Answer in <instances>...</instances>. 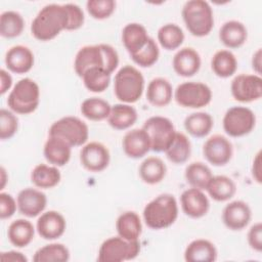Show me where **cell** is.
<instances>
[{"mask_svg":"<svg viewBox=\"0 0 262 262\" xmlns=\"http://www.w3.org/2000/svg\"><path fill=\"white\" fill-rule=\"evenodd\" d=\"M69 14L64 4L51 3L40 9L31 25V33L39 41H50L68 28Z\"/></svg>","mask_w":262,"mask_h":262,"instance_id":"6da1fadb","label":"cell"},{"mask_svg":"<svg viewBox=\"0 0 262 262\" xmlns=\"http://www.w3.org/2000/svg\"><path fill=\"white\" fill-rule=\"evenodd\" d=\"M119 66V54L110 44L86 45L79 49L75 56L74 69L79 77L92 68H102L111 75Z\"/></svg>","mask_w":262,"mask_h":262,"instance_id":"7a4b0ae2","label":"cell"},{"mask_svg":"<svg viewBox=\"0 0 262 262\" xmlns=\"http://www.w3.org/2000/svg\"><path fill=\"white\" fill-rule=\"evenodd\" d=\"M142 214L147 227L154 230L165 229L176 221L178 204L173 194L162 193L145 205Z\"/></svg>","mask_w":262,"mask_h":262,"instance_id":"3957f363","label":"cell"},{"mask_svg":"<svg viewBox=\"0 0 262 262\" xmlns=\"http://www.w3.org/2000/svg\"><path fill=\"white\" fill-rule=\"evenodd\" d=\"M181 15L186 29L194 37L209 35L214 27L212 7L205 0L186 1L182 7Z\"/></svg>","mask_w":262,"mask_h":262,"instance_id":"277c9868","label":"cell"},{"mask_svg":"<svg viewBox=\"0 0 262 262\" xmlns=\"http://www.w3.org/2000/svg\"><path fill=\"white\" fill-rule=\"evenodd\" d=\"M143 90L144 77L135 67L126 64L115 75L114 93L121 102L131 104L138 101Z\"/></svg>","mask_w":262,"mask_h":262,"instance_id":"5b68a950","label":"cell"},{"mask_svg":"<svg viewBox=\"0 0 262 262\" xmlns=\"http://www.w3.org/2000/svg\"><path fill=\"white\" fill-rule=\"evenodd\" d=\"M40 103L39 85L31 78H24L16 82L10 91L7 104L10 111L19 115L34 113Z\"/></svg>","mask_w":262,"mask_h":262,"instance_id":"8992f818","label":"cell"},{"mask_svg":"<svg viewBox=\"0 0 262 262\" xmlns=\"http://www.w3.org/2000/svg\"><path fill=\"white\" fill-rule=\"evenodd\" d=\"M140 252L139 241H126L121 236L106 238L99 247V262H122L133 260Z\"/></svg>","mask_w":262,"mask_h":262,"instance_id":"52a82bcc","label":"cell"},{"mask_svg":"<svg viewBox=\"0 0 262 262\" xmlns=\"http://www.w3.org/2000/svg\"><path fill=\"white\" fill-rule=\"evenodd\" d=\"M48 134L64 139L72 147L81 146L88 140L89 128L78 117L67 116L52 123Z\"/></svg>","mask_w":262,"mask_h":262,"instance_id":"ba28073f","label":"cell"},{"mask_svg":"<svg viewBox=\"0 0 262 262\" xmlns=\"http://www.w3.org/2000/svg\"><path fill=\"white\" fill-rule=\"evenodd\" d=\"M142 128L149 137L150 149L156 152L166 151L173 142L177 132L172 121L162 116L148 118L143 123Z\"/></svg>","mask_w":262,"mask_h":262,"instance_id":"9c48e42d","label":"cell"},{"mask_svg":"<svg viewBox=\"0 0 262 262\" xmlns=\"http://www.w3.org/2000/svg\"><path fill=\"white\" fill-rule=\"evenodd\" d=\"M176 102L186 108H201L208 105L212 100L211 88L202 82H183L174 91Z\"/></svg>","mask_w":262,"mask_h":262,"instance_id":"30bf717a","label":"cell"},{"mask_svg":"<svg viewBox=\"0 0 262 262\" xmlns=\"http://www.w3.org/2000/svg\"><path fill=\"white\" fill-rule=\"evenodd\" d=\"M223 130L230 137L248 135L256 126L255 113L242 105H235L226 111L222 120Z\"/></svg>","mask_w":262,"mask_h":262,"instance_id":"8fae6325","label":"cell"},{"mask_svg":"<svg viewBox=\"0 0 262 262\" xmlns=\"http://www.w3.org/2000/svg\"><path fill=\"white\" fill-rule=\"evenodd\" d=\"M232 97L239 102L248 103L259 100L262 96V78L256 74H239L230 84Z\"/></svg>","mask_w":262,"mask_h":262,"instance_id":"7c38bea8","label":"cell"},{"mask_svg":"<svg viewBox=\"0 0 262 262\" xmlns=\"http://www.w3.org/2000/svg\"><path fill=\"white\" fill-rule=\"evenodd\" d=\"M204 158L213 166H225L232 158L233 146L231 141L224 135L214 134L203 144Z\"/></svg>","mask_w":262,"mask_h":262,"instance_id":"4fadbf2b","label":"cell"},{"mask_svg":"<svg viewBox=\"0 0 262 262\" xmlns=\"http://www.w3.org/2000/svg\"><path fill=\"white\" fill-rule=\"evenodd\" d=\"M111 161L108 148L101 142L85 143L80 151L81 165L89 172L97 173L107 168Z\"/></svg>","mask_w":262,"mask_h":262,"instance_id":"5bb4252c","label":"cell"},{"mask_svg":"<svg viewBox=\"0 0 262 262\" xmlns=\"http://www.w3.org/2000/svg\"><path fill=\"white\" fill-rule=\"evenodd\" d=\"M16 203L20 214L29 218H34L44 212L47 205V198L41 190L27 187L18 192Z\"/></svg>","mask_w":262,"mask_h":262,"instance_id":"9a60e30c","label":"cell"},{"mask_svg":"<svg viewBox=\"0 0 262 262\" xmlns=\"http://www.w3.org/2000/svg\"><path fill=\"white\" fill-rule=\"evenodd\" d=\"M252 219V210L248 203L236 200L228 203L222 211V221L230 230H242Z\"/></svg>","mask_w":262,"mask_h":262,"instance_id":"2e32d148","label":"cell"},{"mask_svg":"<svg viewBox=\"0 0 262 262\" xmlns=\"http://www.w3.org/2000/svg\"><path fill=\"white\" fill-rule=\"evenodd\" d=\"M66 228L67 221L63 215L54 210L43 212L36 223L38 234L47 241L59 238L64 233Z\"/></svg>","mask_w":262,"mask_h":262,"instance_id":"e0dca14e","label":"cell"},{"mask_svg":"<svg viewBox=\"0 0 262 262\" xmlns=\"http://www.w3.org/2000/svg\"><path fill=\"white\" fill-rule=\"evenodd\" d=\"M180 205L183 213L193 219L207 215L210 209V201L202 189L190 187L180 195Z\"/></svg>","mask_w":262,"mask_h":262,"instance_id":"ac0fdd59","label":"cell"},{"mask_svg":"<svg viewBox=\"0 0 262 262\" xmlns=\"http://www.w3.org/2000/svg\"><path fill=\"white\" fill-rule=\"evenodd\" d=\"M202 59L200 53L192 47L180 48L173 56L172 67L174 72L184 78L194 76L201 69Z\"/></svg>","mask_w":262,"mask_h":262,"instance_id":"d6986e66","label":"cell"},{"mask_svg":"<svg viewBox=\"0 0 262 262\" xmlns=\"http://www.w3.org/2000/svg\"><path fill=\"white\" fill-rule=\"evenodd\" d=\"M122 147L125 155L131 159L143 158L151 148L150 140L143 128L131 129L123 137Z\"/></svg>","mask_w":262,"mask_h":262,"instance_id":"ffe728a7","label":"cell"},{"mask_svg":"<svg viewBox=\"0 0 262 262\" xmlns=\"http://www.w3.org/2000/svg\"><path fill=\"white\" fill-rule=\"evenodd\" d=\"M34 54L32 50L25 45H14L10 47L5 54V66L14 74H26L34 66Z\"/></svg>","mask_w":262,"mask_h":262,"instance_id":"44dd1931","label":"cell"},{"mask_svg":"<svg viewBox=\"0 0 262 262\" xmlns=\"http://www.w3.org/2000/svg\"><path fill=\"white\" fill-rule=\"evenodd\" d=\"M43 154L49 164L62 167L67 165L71 159L72 146L64 139L49 135L44 144Z\"/></svg>","mask_w":262,"mask_h":262,"instance_id":"7402d4cb","label":"cell"},{"mask_svg":"<svg viewBox=\"0 0 262 262\" xmlns=\"http://www.w3.org/2000/svg\"><path fill=\"white\" fill-rule=\"evenodd\" d=\"M247 39L248 30L242 21L227 20L219 30V40L227 48H239L246 43Z\"/></svg>","mask_w":262,"mask_h":262,"instance_id":"603a6c76","label":"cell"},{"mask_svg":"<svg viewBox=\"0 0 262 262\" xmlns=\"http://www.w3.org/2000/svg\"><path fill=\"white\" fill-rule=\"evenodd\" d=\"M145 95L147 101L151 105L163 107L171 102L174 96V91L171 83L167 79L157 77L149 81Z\"/></svg>","mask_w":262,"mask_h":262,"instance_id":"cb8c5ba5","label":"cell"},{"mask_svg":"<svg viewBox=\"0 0 262 262\" xmlns=\"http://www.w3.org/2000/svg\"><path fill=\"white\" fill-rule=\"evenodd\" d=\"M215 245L206 238H196L190 242L184 251V260L187 262H213L217 259Z\"/></svg>","mask_w":262,"mask_h":262,"instance_id":"d4e9b609","label":"cell"},{"mask_svg":"<svg viewBox=\"0 0 262 262\" xmlns=\"http://www.w3.org/2000/svg\"><path fill=\"white\" fill-rule=\"evenodd\" d=\"M145 27L138 23L127 24L122 31V42L130 55L138 52L148 41Z\"/></svg>","mask_w":262,"mask_h":262,"instance_id":"484cf974","label":"cell"},{"mask_svg":"<svg viewBox=\"0 0 262 262\" xmlns=\"http://www.w3.org/2000/svg\"><path fill=\"white\" fill-rule=\"evenodd\" d=\"M138 118L137 111L129 103H117L112 105L107 123L116 130H126L132 127Z\"/></svg>","mask_w":262,"mask_h":262,"instance_id":"4316f807","label":"cell"},{"mask_svg":"<svg viewBox=\"0 0 262 262\" xmlns=\"http://www.w3.org/2000/svg\"><path fill=\"white\" fill-rule=\"evenodd\" d=\"M118 235L126 241H138L142 232V223L139 215L134 211L122 213L116 221Z\"/></svg>","mask_w":262,"mask_h":262,"instance_id":"83f0119b","label":"cell"},{"mask_svg":"<svg viewBox=\"0 0 262 262\" xmlns=\"http://www.w3.org/2000/svg\"><path fill=\"white\" fill-rule=\"evenodd\" d=\"M35 227L27 219H16L12 221L7 230V236L11 245L16 248H25L34 239Z\"/></svg>","mask_w":262,"mask_h":262,"instance_id":"f1b7e54d","label":"cell"},{"mask_svg":"<svg viewBox=\"0 0 262 262\" xmlns=\"http://www.w3.org/2000/svg\"><path fill=\"white\" fill-rule=\"evenodd\" d=\"M61 180L60 171L56 166L38 164L31 172L32 183L41 189L55 187Z\"/></svg>","mask_w":262,"mask_h":262,"instance_id":"f546056e","label":"cell"},{"mask_svg":"<svg viewBox=\"0 0 262 262\" xmlns=\"http://www.w3.org/2000/svg\"><path fill=\"white\" fill-rule=\"evenodd\" d=\"M141 180L149 185L160 183L166 176L167 167L159 157H147L142 161L138 169Z\"/></svg>","mask_w":262,"mask_h":262,"instance_id":"4dcf8cb0","label":"cell"},{"mask_svg":"<svg viewBox=\"0 0 262 262\" xmlns=\"http://www.w3.org/2000/svg\"><path fill=\"white\" fill-rule=\"evenodd\" d=\"M206 190L214 201L225 202L235 194L236 184L226 175H216L211 178Z\"/></svg>","mask_w":262,"mask_h":262,"instance_id":"1f68e13d","label":"cell"},{"mask_svg":"<svg viewBox=\"0 0 262 262\" xmlns=\"http://www.w3.org/2000/svg\"><path fill=\"white\" fill-rule=\"evenodd\" d=\"M214 121L206 112H195L184 119V128L188 134L196 138L206 137L212 130Z\"/></svg>","mask_w":262,"mask_h":262,"instance_id":"d6a6232c","label":"cell"},{"mask_svg":"<svg viewBox=\"0 0 262 262\" xmlns=\"http://www.w3.org/2000/svg\"><path fill=\"white\" fill-rule=\"evenodd\" d=\"M211 69L219 78H229L237 70V60L235 55L227 49H221L214 53L211 59Z\"/></svg>","mask_w":262,"mask_h":262,"instance_id":"836d02e7","label":"cell"},{"mask_svg":"<svg viewBox=\"0 0 262 262\" xmlns=\"http://www.w3.org/2000/svg\"><path fill=\"white\" fill-rule=\"evenodd\" d=\"M170 162L176 165L184 164L191 155V143L188 137L182 132H176L171 145L165 151Z\"/></svg>","mask_w":262,"mask_h":262,"instance_id":"e575fe53","label":"cell"},{"mask_svg":"<svg viewBox=\"0 0 262 262\" xmlns=\"http://www.w3.org/2000/svg\"><path fill=\"white\" fill-rule=\"evenodd\" d=\"M184 177L191 187L204 190L213 177V174L206 164L202 162H192L185 168Z\"/></svg>","mask_w":262,"mask_h":262,"instance_id":"d590c367","label":"cell"},{"mask_svg":"<svg viewBox=\"0 0 262 262\" xmlns=\"http://www.w3.org/2000/svg\"><path fill=\"white\" fill-rule=\"evenodd\" d=\"M25 29V20L20 13L14 10L3 11L0 15V35L7 39L16 38Z\"/></svg>","mask_w":262,"mask_h":262,"instance_id":"8d00e7d4","label":"cell"},{"mask_svg":"<svg viewBox=\"0 0 262 262\" xmlns=\"http://www.w3.org/2000/svg\"><path fill=\"white\" fill-rule=\"evenodd\" d=\"M112 105L103 98L90 97L81 104L82 115L90 121H102L108 118Z\"/></svg>","mask_w":262,"mask_h":262,"instance_id":"74e56055","label":"cell"},{"mask_svg":"<svg viewBox=\"0 0 262 262\" xmlns=\"http://www.w3.org/2000/svg\"><path fill=\"white\" fill-rule=\"evenodd\" d=\"M70 260L69 249L60 243H52L38 249L34 256V262H67Z\"/></svg>","mask_w":262,"mask_h":262,"instance_id":"f35d334b","label":"cell"},{"mask_svg":"<svg viewBox=\"0 0 262 262\" xmlns=\"http://www.w3.org/2000/svg\"><path fill=\"white\" fill-rule=\"evenodd\" d=\"M158 41L166 50L178 49L184 41V33L176 24L163 25L158 31Z\"/></svg>","mask_w":262,"mask_h":262,"instance_id":"ab89813d","label":"cell"},{"mask_svg":"<svg viewBox=\"0 0 262 262\" xmlns=\"http://www.w3.org/2000/svg\"><path fill=\"white\" fill-rule=\"evenodd\" d=\"M84 86L94 93H100L107 89L111 83V74L102 68L87 70L81 77Z\"/></svg>","mask_w":262,"mask_h":262,"instance_id":"60d3db41","label":"cell"},{"mask_svg":"<svg viewBox=\"0 0 262 262\" xmlns=\"http://www.w3.org/2000/svg\"><path fill=\"white\" fill-rule=\"evenodd\" d=\"M130 56L137 66L141 68H149L158 61L160 56V49L157 42L149 37L143 48Z\"/></svg>","mask_w":262,"mask_h":262,"instance_id":"b9f144b4","label":"cell"},{"mask_svg":"<svg viewBox=\"0 0 262 262\" xmlns=\"http://www.w3.org/2000/svg\"><path fill=\"white\" fill-rule=\"evenodd\" d=\"M86 9L93 18L101 20L114 13L116 2L114 0H89L86 2Z\"/></svg>","mask_w":262,"mask_h":262,"instance_id":"7bdbcfd3","label":"cell"},{"mask_svg":"<svg viewBox=\"0 0 262 262\" xmlns=\"http://www.w3.org/2000/svg\"><path fill=\"white\" fill-rule=\"evenodd\" d=\"M18 129V119L12 111L0 110V139L6 140L14 136Z\"/></svg>","mask_w":262,"mask_h":262,"instance_id":"ee69618b","label":"cell"},{"mask_svg":"<svg viewBox=\"0 0 262 262\" xmlns=\"http://www.w3.org/2000/svg\"><path fill=\"white\" fill-rule=\"evenodd\" d=\"M64 6L69 14V24L67 31H76L80 29L85 21V15L82 8L75 3H66Z\"/></svg>","mask_w":262,"mask_h":262,"instance_id":"f6af8a7d","label":"cell"},{"mask_svg":"<svg viewBox=\"0 0 262 262\" xmlns=\"http://www.w3.org/2000/svg\"><path fill=\"white\" fill-rule=\"evenodd\" d=\"M17 208V203L14 198L7 192H0V218L8 219L14 215Z\"/></svg>","mask_w":262,"mask_h":262,"instance_id":"bcb514c9","label":"cell"},{"mask_svg":"<svg viewBox=\"0 0 262 262\" xmlns=\"http://www.w3.org/2000/svg\"><path fill=\"white\" fill-rule=\"evenodd\" d=\"M247 241L250 248L258 253L262 251V223L253 224L247 234Z\"/></svg>","mask_w":262,"mask_h":262,"instance_id":"7dc6e473","label":"cell"},{"mask_svg":"<svg viewBox=\"0 0 262 262\" xmlns=\"http://www.w3.org/2000/svg\"><path fill=\"white\" fill-rule=\"evenodd\" d=\"M0 259L3 262H27L28 258L18 251H7L1 252Z\"/></svg>","mask_w":262,"mask_h":262,"instance_id":"c3c4849f","label":"cell"},{"mask_svg":"<svg viewBox=\"0 0 262 262\" xmlns=\"http://www.w3.org/2000/svg\"><path fill=\"white\" fill-rule=\"evenodd\" d=\"M12 86V77L4 69L0 70V94H5Z\"/></svg>","mask_w":262,"mask_h":262,"instance_id":"681fc988","label":"cell"},{"mask_svg":"<svg viewBox=\"0 0 262 262\" xmlns=\"http://www.w3.org/2000/svg\"><path fill=\"white\" fill-rule=\"evenodd\" d=\"M252 176L254 178V180L257 183H261L262 182V178H261V151H258L253 160V164H252Z\"/></svg>","mask_w":262,"mask_h":262,"instance_id":"f907efd6","label":"cell"},{"mask_svg":"<svg viewBox=\"0 0 262 262\" xmlns=\"http://www.w3.org/2000/svg\"><path fill=\"white\" fill-rule=\"evenodd\" d=\"M261 57H262V51L261 48H258L257 51L252 56V68L256 72V75L261 74Z\"/></svg>","mask_w":262,"mask_h":262,"instance_id":"816d5d0a","label":"cell"},{"mask_svg":"<svg viewBox=\"0 0 262 262\" xmlns=\"http://www.w3.org/2000/svg\"><path fill=\"white\" fill-rule=\"evenodd\" d=\"M0 171H1V187H0V189H3L4 186H5L6 180H7L6 179V171H5L4 167H1Z\"/></svg>","mask_w":262,"mask_h":262,"instance_id":"f5cc1de1","label":"cell"}]
</instances>
